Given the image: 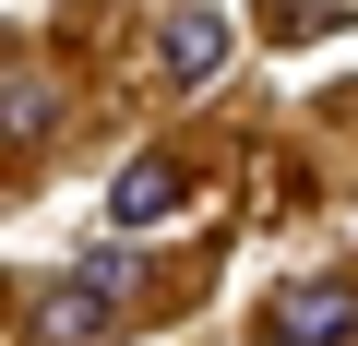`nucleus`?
Here are the masks:
<instances>
[{
	"instance_id": "1",
	"label": "nucleus",
	"mask_w": 358,
	"mask_h": 346,
	"mask_svg": "<svg viewBox=\"0 0 358 346\" xmlns=\"http://www.w3.org/2000/svg\"><path fill=\"white\" fill-rule=\"evenodd\" d=\"M120 322V263L96 251V263H72V275H48V298H36V346H96Z\"/></svg>"
},
{
	"instance_id": "2",
	"label": "nucleus",
	"mask_w": 358,
	"mask_h": 346,
	"mask_svg": "<svg viewBox=\"0 0 358 346\" xmlns=\"http://www.w3.org/2000/svg\"><path fill=\"white\" fill-rule=\"evenodd\" d=\"M263 334L275 346H358V287L346 275H299V287H275Z\"/></svg>"
},
{
	"instance_id": "3",
	"label": "nucleus",
	"mask_w": 358,
	"mask_h": 346,
	"mask_svg": "<svg viewBox=\"0 0 358 346\" xmlns=\"http://www.w3.org/2000/svg\"><path fill=\"white\" fill-rule=\"evenodd\" d=\"M179 203H192V167H179V155H131V167H120V192H108L120 227H167Z\"/></svg>"
},
{
	"instance_id": "4",
	"label": "nucleus",
	"mask_w": 358,
	"mask_h": 346,
	"mask_svg": "<svg viewBox=\"0 0 358 346\" xmlns=\"http://www.w3.org/2000/svg\"><path fill=\"white\" fill-rule=\"evenodd\" d=\"M155 72L167 84H215L227 72V13H167L155 24Z\"/></svg>"
},
{
	"instance_id": "5",
	"label": "nucleus",
	"mask_w": 358,
	"mask_h": 346,
	"mask_svg": "<svg viewBox=\"0 0 358 346\" xmlns=\"http://www.w3.org/2000/svg\"><path fill=\"white\" fill-rule=\"evenodd\" d=\"M48 131H60V96L36 72H0V143H48Z\"/></svg>"
}]
</instances>
